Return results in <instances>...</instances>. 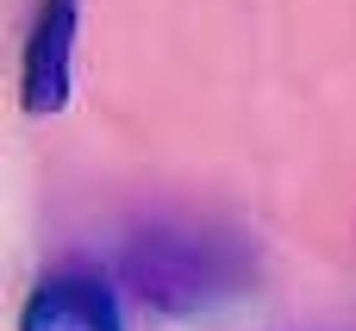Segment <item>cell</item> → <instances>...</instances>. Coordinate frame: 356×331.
Listing matches in <instances>:
<instances>
[{
  "instance_id": "6da1fadb",
  "label": "cell",
  "mask_w": 356,
  "mask_h": 331,
  "mask_svg": "<svg viewBox=\"0 0 356 331\" xmlns=\"http://www.w3.org/2000/svg\"><path fill=\"white\" fill-rule=\"evenodd\" d=\"M75 31H81V0H44L31 31H25V63H19V106L31 119H50L69 106L75 88Z\"/></svg>"
},
{
  "instance_id": "7a4b0ae2",
  "label": "cell",
  "mask_w": 356,
  "mask_h": 331,
  "mask_svg": "<svg viewBox=\"0 0 356 331\" xmlns=\"http://www.w3.org/2000/svg\"><path fill=\"white\" fill-rule=\"evenodd\" d=\"M131 288H138L150 307L181 313V307L207 300L219 282H213V263L200 257V244H194V238L163 232V238H150V244H138V250H131Z\"/></svg>"
},
{
  "instance_id": "3957f363",
  "label": "cell",
  "mask_w": 356,
  "mask_h": 331,
  "mask_svg": "<svg viewBox=\"0 0 356 331\" xmlns=\"http://www.w3.org/2000/svg\"><path fill=\"white\" fill-rule=\"evenodd\" d=\"M19 331H125L119 294L100 275H50L31 288Z\"/></svg>"
}]
</instances>
